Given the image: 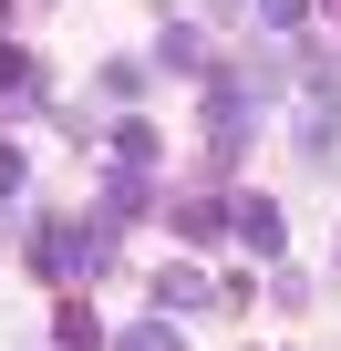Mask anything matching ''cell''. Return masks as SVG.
I'll return each mask as SVG.
<instances>
[{"label": "cell", "mask_w": 341, "mask_h": 351, "mask_svg": "<svg viewBox=\"0 0 341 351\" xmlns=\"http://www.w3.org/2000/svg\"><path fill=\"white\" fill-rule=\"evenodd\" d=\"M93 258H104L93 228H42V248H32V269H52V279H83Z\"/></svg>", "instance_id": "1"}, {"label": "cell", "mask_w": 341, "mask_h": 351, "mask_svg": "<svg viewBox=\"0 0 341 351\" xmlns=\"http://www.w3.org/2000/svg\"><path fill=\"white\" fill-rule=\"evenodd\" d=\"M238 238H248L259 258H279V207H269V197H238Z\"/></svg>", "instance_id": "2"}, {"label": "cell", "mask_w": 341, "mask_h": 351, "mask_svg": "<svg viewBox=\"0 0 341 351\" xmlns=\"http://www.w3.org/2000/svg\"><path fill=\"white\" fill-rule=\"evenodd\" d=\"M155 300H165V310H197V300H207V279H197V269H165V279H155Z\"/></svg>", "instance_id": "3"}, {"label": "cell", "mask_w": 341, "mask_h": 351, "mask_svg": "<svg viewBox=\"0 0 341 351\" xmlns=\"http://www.w3.org/2000/svg\"><path fill=\"white\" fill-rule=\"evenodd\" d=\"M197 62H207V42H197V32L176 21V32H165V73H197Z\"/></svg>", "instance_id": "4"}, {"label": "cell", "mask_w": 341, "mask_h": 351, "mask_svg": "<svg viewBox=\"0 0 341 351\" xmlns=\"http://www.w3.org/2000/svg\"><path fill=\"white\" fill-rule=\"evenodd\" d=\"M114 351H187V341H176V330H165V320H145V330H124Z\"/></svg>", "instance_id": "5"}, {"label": "cell", "mask_w": 341, "mask_h": 351, "mask_svg": "<svg viewBox=\"0 0 341 351\" xmlns=\"http://www.w3.org/2000/svg\"><path fill=\"white\" fill-rule=\"evenodd\" d=\"M259 11H269V32H290V21H300V0H259Z\"/></svg>", "instance_id": "6"}, {"label": "cell", "mask_w": 341, "mask_h": 351, "mask_svg": "<svg viewBox=\"0 0 341 351\" xmlns=\"http://www.w3.org/2000/svg\"><path fill=\"white\" fill-rule=\"evenodd\" d=\"M320 11H331V21H341V0H320Z\"/></svg>", "instance_id": "7"}]
</instances>
